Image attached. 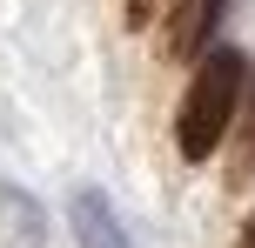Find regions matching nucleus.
I'll list each match as a JSON object with an SVG mask.
<instances>
[{
    "instance_id": "f257e3e1",
    "label": "nucleus",
    "mask_w": 255,
    "mask_h": 248,
    "mask_svg": "<svg viewBox=\"0 0 255 248\" xmlns=\"http://www.w3.org/2000/svg\"><path fill=\"white\" fill-rule=\"evenodd\" d=\"M242 94H249V61L242 47H208L195 61V81L181 94V114H175V148L181 161H208L222 148V134L235 128L242 114Z\"/></svg>"
},
{
    "instance_id": "0eeeda50",
    "label": "nucleus",
    "mask_w": 255,
    "mask_h": 248,
    "mask_svg": "<svg viewBox=\"0 0 255 248\" xmlns=\"http://www.w3.org/2000/svg\"><path fill=\"white\" fill-rule=\"evenodd\" d=\"M242 248H255V208H249V222H242Z\"/></svg>"
},
{
    "instance_id": "20e7f679",
    "label": "nucleus",
    "mask_w": 255,
    "mask_h": 248,
    "mask_svg": "<svg viewBox=\"0 0 255 248\" xmlns=\"http://www.w3.org/2000/svg\"><path fill=\"white\" fill-rule=\"evenodd\" d=\"M74 235H81V248H134V242L121 235L115 208H108L94 188H81V195H74Z\"/></svg>"
},
{
    "instance_id": "39448f33",
    "label": "nucleus",
    "mask_w": 255,
    "mask_h": 248,
    "mask_svg": "<svg viewBox=\"0 0 255 248\" xmlns=\"http://www.w3.org/2000/svg\"><path fill=\"white\" fill-rule=\"evenodd\" d=\"M229 181H235V188L255 181V74H249V94H242V114H235V161H229Z\"/></svg>"
},
{
    "instance_id": "423d86ee",
    "label": "nucleus",
    "mask_w": 255,
    "mask_h": 248,
    "mask_svg": "<svg viewBox=\"0 0 255 248\" xmlns=\"http://www.w3.org/2000/svg\"><path fill=\"white\" fill-rule=\"evenodd\" d=\"M154 7H161V0H128V27H148Z\"/></svg>"
},
{
    "instance_id": "7ed1b4c3",
    "label": "nucleus",
    "mask_w": 255,
    "mask_h": 248,
    "mask_svg": "<svg viewBox=\"0 0 255 248\" xmlns=\"http://www.w3.org/2000/svg\"><path fill=\"white\" fill-rule=\"evenodd\" d=\"M40 242H47V222H40L34 195L0 181V248H40Z\"/></svg>"
},
{
    "instance_id": "f03ea898",
    "label": "nucleus",
    "mask_w": 255,
    "mask_h": 248,
    "mask_svg": "<svg viewBox=\"0 0 255 248\" xmlns=\"http://www.w3.org/2000/svg\"><path fill=\"white\" fill-rule=\"evenodd\" d=\"M222 7H229V0H175L168 34H161L168 61H202V54H208V34H215V20H222Z\"/></svg>"
}]
</instances>
